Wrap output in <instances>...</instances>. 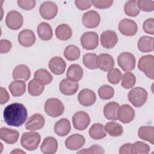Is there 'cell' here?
I'll return each instance as SVG.
<instances>
[{
  "mask_svg": "<svg viewBox=\"0 0 154 154\" xmlns=\"http://www.w3.org/2000/svg\"><path fill=\"white\" fill-rule=\"evenodd\" d=\"M3 117L5 122L8 126L19 127L26 120L28 112L22 103H13L5 108Z\"/></svg>",
  "mask_w": 154,
  "mask_h": 154,
  "instance_id": "obj_1",
  "label": "cell"
},
{
  "mask_svg": "<svg viewBox=\"0 0 154 154\" xmlns=\"http://www.w3.org/2000/svg\"><path fill=\"white\" fill-rule=\"evenodd\" d=\"M40 141L41 137L38 132H27L22 135L20 144L25 149L32 151L37 149Z\"/></svg>",
  "mask_w": 154,
  "mask_h": 154,
  "instance_id": "obj_2",
  "label": "cell"
},
{
  "mask_svg": "<svg viewBox=\"0 0 154 154\" xmlns=\"http://www.w3.org/2000/svg\"><path fill=\"white\" fill-rule=\"evenodd\" d=\"M147 92L142 87H135L128 93L129 101L137 108L142 106L147 99Z\"/></svg>",
  "mask_w": 154,
  "mask_h": 154,
  "instance_id": "obj_3",
  "label": "cell"
},
{
  "mask_svg": "<svg viewBox=\"0 0 154 154\" xmlns=\"http://www.w3.org/2000/svg\"><path fill=\"white\" fill-rule=\"evenodd\" d=\"M45 111L50 117H57L63 114L64 106L60 99L49 98L45 103Z\"/></svg>",
  "mask_w": 154,
  "mask_h": 154,
  "instance_id": "obj_4",
  "label": "cell"
},
{
  "mask_svg": "<svg viewBox=\"0 0 154 154\" xmlns=\"http://www.w3.org/2000/svg\"><path fill=\"white\" fill-rule=\"evenodd\" d=\"M138 69L145 73L147 77L154 79V57L152 55H146L141 57L138 63Z\"/></svg>",
  "mask_w": 154,
  "mask_h": 154,
  "instance_id": "obj_5",
  "label": "cell"
},
{
  "mask_svg": "<svg viewBox=\"0 0 154 154\" xmlns=\"http://www.w3.org/2000/svg\"><path fill=\"white\" fill-rule=\"evenodd\" d=\"M117 63L120 68L125 72H131L135 67V56L130 52H122L117 57Z\"/></svg>",
  "mask_w": 154,
  "mask_h": 154,
  "instance_id": "obj_6",
  "label": "cell"
},
{
  "mask_svg": "<svg viewBox=\"0 0 154 154\" xmlns=\"http://www.w3.org/2000/svg\"><path fill=\"white\" fill-rule=\"evenodd\" d=\"M81 44L82 48L87 50H93L96 48L99 44V36L93 31L84 32L81 37Z\"/></svg>",
  "mask_w": 154,
  "mask_h": 154,
  "instance_id": "obj_7",
  "label": "cell"
},
{
  "mask_svg": "<svg viewBox=\"0 0 154 154\" xmlns=\"http://www.w3.org/2000/svg\"><path fill=\"white\" fill-rule=\"evenodd\" d=\"M73 127L78 131L85 130L90 123V117L86 112L80 111L75 112L72 117Z\"/></svg>",
  "mask_w": 154,
  "mask_h": 154,
  "instance_id": "obj_8",
  "label": "cell"
},
{
  "mask_svg": "<svg viewBox=\"0 0 154 154\" xmlns=\"http://www.w3.org/2000/svg\"><path fill=\"white\" fill-rule=\"evenodd\" d=\"M23 22V17L19 12L12 10L7 13L5 23L8 28L12 30H17L22 26Z\"/></svg>",
  "mask_w": 154,
  "mask_h": 154,
  "instance_id": "obj_9",
  "label": "cell"
},
{
  "mask_svg": "<svg viewBox=\"0 0 154 154\" xmlns=\"http://www.w3.org/2000/svg\"><path fill=\"white\" fill-rule=\"evenodd\" d=\"M39 12L43 19L51 20L56 16L58 13V7L52 1H46L40 5Z\"/></svg>",
  "mask_w": 154,
  "mask_h": 154,
  "instance_id": "obj_10",
  "label": "cell"
},
{
  "mask_svg": "<svg viewBox=\"0 0 154 154\" xmlns=\"http://www.w3.org/2000/svg\"><path fill=\"white\" fill-rule=\"evenodd\" d=\"M119 30L126 36H133L136 34L138 26L135 21L129 19H123L119 23Z\"/></svg>",
  "mask_w": 154,
  "mask_h": 154,
  "instance_id": "obj_11",
  "label": "cell"
},
{
  "mask_svg": "<svg viewBox=\"0 0 154 154\" xmlns=\"http://www.w3.org/2000/svg\"><path fill=\"white\" fill-rule=\"evenodd\" d=\"M135 111L128 104H123L119 106L117 111V119L123 123L131 122L135 117Z\"/></svg>",
  "mask_w": 154,
  "mask_h": 154,
  "instance_id": "obj_12",
  "label": "cell"
},
{
  "mask_svg": "<svg viewBox=\"0 0 154 154\" xmlns=\"http://www.w3.org/2000/svg\"><path fill=\"white\" fill-rule=\"evenodd\" d=\"M82 21L85 27L87 28H94L99 25L100 17L97 11L90 10L83 14Z\"/></svg>",
  "mask_w": 154,
  "mask_h": 154,
  "instance_id": "obj_13",
  "label": "cell"
},
{
  "mask_svg": "<svg viewBox=\"0 0 154 154\" xmlns=\"http://www.w3.org/2000/svg\"><path fill=\"white\" fill-rule=\"evenodd\" d=\"M118 42V36L116 32L112 30L103 31L100 35L101 45L106 49L114 48Z\"/></svg>",
  "mask_w": 154,
  "mask_h": 154,
  "instance_id": "obj_14",
  "label": "cell"
},
{
  "mask_svg": "<svg viewBox=\"0 0 154 154\" xmlns=\"http://www.w3.org/2000/svg\"><path fill=\"white\" fill-rule=\"evenodd\" d=\"M78 99L81 105L90 106L95 103L96 96L93 90L88 88H84L79 93Z\"/></svg>",
  "mask_w": 154,
  "mask_h": 154,
  "instance_id": "obj_15",
  "label": "cell"
},
{
  "mask_svg": "<svg viewBox=\"0 0 154 154\" xmlns=\"http://www.w3.org/2000/svg\"><path fill=\"white\" fill-rule=\"evenodd\" d=\"M45 123L44 117L38 113L32 115L25 124V128L31 131L39 130L43 128Z\"/></svg>",
  "mask_w": 154,
  "mask_h": 154,
  "instance_id": "obj_16",
  "label": "cell"
},
{
  "mask_svg": "<svg viewBox=\"0 0 154 154\" xmlns=\"http://www.w3.org/2000/svg\"><path fill=\"white\" fill-rule=\"evenodd\" d=\"M96 64L100 70L107 72L114 66V60L112 57L108 54H99L96 58Z\"/></svg>",
  "mask_w": 154,
  "mask_h": 154,
  "instance_id": "obj_17",
  "label": "cell"
},
{
  "mask_svg": "<svg viewBox=\"0 0 154 154\" xmlns=\"http://www.w3.org/2000/svg\"><path fill=\"white\" fill-rule=\"evenodd\" d=\"M84 137L79 134H75L70 135L65 141L66 148L71 150H76L81 148L85 144Z\"/></svg>",
  "mask_w": 154,
  "mask_h": 154,
  "instance_id": "obj_18",
  "label": "cell"
},
{
  "mask_svg": "<svg viewBox=\"0 0 154 154\" xmlns=\"http://www.w3.org/2000/svg\"><path fill=\"white\" fill-rule=\"evenodd\" d=\"M19 137V133L17 130L2 127L0 129V138L5 143L10 144L16 143Z\"/></svg>",
  "mask_w": 154,
  "mask_h": 154,
  "instance_id": "obj_19",
  "label": "cell"
},
{
  "mask_svg": "<svg viewBox=\"0 0 154 154\" xmlns=\"http://www.w3.org/2000/svg\"><path fill=\"white\" fill-rule=\"evenodd\" d=\"M59 89L63 94L71 96L77 92L79 89V84L78 82L71 81L68 79H63L60 83Z\"/></svg>",
  "mask_w": 154,
  "mask_h": 154,
  "instance_id": "obj_20",
  "label": "cell"
},
{
  "mask_svg": "<svg viewBox=\"0 0 154 154\" xmlns=\"http://www.w3.org/2000/svg\"><path fill=\"white\" fill-rule=\"evenodd\" d=\"M66 67L65 61L60 57H54L49 62V68L55 75H60L63 74Z\"/></svg>",
  "mask_w": 154,
  "mask_h": 154,
  "instance_id": "obj_21",
  "label": "cell"
},
{
  "mask_svg": "<svg viewBox=\"0 0 154 154\" xmlns=\"http://www.w3.org/2000/svg\"><path fill=\"white\" fill-rule=\"evenodd\" d=\"M18 42L24 47H30L35 42V35L34 32L30 29H23L18 34Z\"/></svg>",
  "mask_w": 154,
  "mask_h": 154,
  "instance_id": "obj_22",
  "label": "cell"
},
{
  "mask_svg": "<svg viewBox=\"0 0 154 154\" xmlns=\"http://www.w3.org/2000/svg\"><path fill=\"white\" fill-rule=\"evenodd\" d=\"M40 149L45 154L55 153L58 149V141L53 137H47L43 140Z\"/></svg>",
  "mask_w": 154,
  "mask_h": 154,
  "instance_id": "obj_23",
  "label": "cell"
},
{
  "mask_svg": "<svg viewBox=\"0 0 154 154\" xmlns=\"http://www.w3.org/2000/svg\"><path fill=\"white\" fill-rule=\"evenodd\" d=\"M71 125L69 120L66 118L61 119L54 125V132L60 137L67 135L70 131Z\"/></svg>",
  "mask_w": 154,
  "mask_h": 154,
  "instance_id": "obj_24",
  "label": "cell"
},
{
  "mask_svg": "<svg viewBox=\"0 0 154 154\" xmlns=\"http://www.w3.org/2000/svg\"><path fill=\"white\" fill-rule=\"evenodd\" d=\"M66 76L67 79L70 81L77 82L79 81L83 76V69L77 64H71L67 70Z\"/></svg>",
  "mask_w": 154,
  "mask_h": 154,
  "instance_id": "obj_25",
  "label": "cell"
},
{
  "mask_svg": "<svg viewBox=\"0 0 154 154\" xmlns=\"http://www.w3.org/2000/svg\"><path fill=\"white\" fill-rule=\"evenodd\" d=\"M12 75L14 79H22L26 81L30 78L31 71L26 65L19 64L14 69Z\"/></svg>",
  "mask_w": 154,
  "mask_h": 154,
  "instance_id": "obj_26",
  "label": "cell"
},
{
  "mask_svg": "<svg viewBox=\"0 0 154 154\" xmlns=\"http://www.w3.org/2000/svg\"><path fill=\"white\" fill-rule=\"evenodd\" d=\"M119 106V104L116 102H110L106 103L103 107V114L105 118L109 120H117Z\"/></svg>",
  "mask_w": 154,
  "mask_h": 154,
  "instance_id": "obj_27",
  "label": "cell"
},
{
  "mask_svg": "<svg viewBox=\"0 0 154 154\" xmlns=\"http://www.w3.org/2000/svg\"><path fill=\"white\" fill-rule=\"evenodd\" d=\"M52 75L45 69L37 70L34 75V79L41 85H48L52 81Z\"/></svg>",
  "mask_w": 154,
  "mask_h": 154,
  "instance_id": "obj_28",
  "label": "cell"
},
{
  "mask_svg": "<svg viewBox=\"0 0 154 154\" xmlns=\"http://www.w3.org/2000/svg\"><path fill=\"white\" fill-rule=\"evenodd\" d=\"M37 32L40 38L44 41L51 40L53 35L52 29L46 22H41L37 26Z\"/></svg>",
  "mask_w": 154,
  "mask_h": 154,
  "instance_id": "obj_29",
  "label": "cell"
},
{
  "mask_svg": "<svg viewBox=\"0 0 154 154\" xmlns=\"http://www.w3.org/2000/svg\"><path fill=\"white\" fill-rule=\"evenodd\" d=\"M140 138L154 144V128L152 126H141L138 131Z\"/></svg>",
  "mask_w": 154,
  "mask_h": 154,
  "instance_id": "obj_30",
  "label": "cell"
},
{
  "mask_svg": "<svg viewBox=\"0 0 154 154\" xmlns=\"http://www.w3.org/2000/svg\"><path fill=\"white\" fill-rule=\"evenodd\" d=\"M11 94L14 97H19L23 95L26 90V84L23 81L14 80L8 86Z\"/></svg>",
  "mask_w": 154,
  "mask_h": 154,
  "instance_id": "obj_31",
  "label": "cell"
},
{
  "mask_svg": "<svg viewBox=\"0 0 154 154\" xmlns=\"http://www.w3.org/2000/svg\"><path fill=\"white\" fill-rule=\"evenodd\" d=\"M153 37L147 35L142 36L138 41V49L142 52H149L153 50Z\"/></svg>",
  "mask_w": 154,
  "mask_h": 154,
  "instance_id": "obj_32",
  "label": "cell"
},
{
  "mask_svg": "<svg viewBox=\"0 0 154 154\" xmlns=\"http://www.w3.org/2000/svg\"><path fill=\"white\" fill-rule=\"evenodd\" d=\"M89 135L93 140H100L106 136V132L101 123H94L89 129Z\"/></svg>",
  "mask_w": 154,
  "mask_h": 154,
  "instance_id": "obj_33",
  "label": "cell"
},
{
  "mask_svg": "<svg viewBox=\"0 0 154 154\" xmlns=\"http://www.w3.org/2000/svg\"><path fill=\"white\" fill-rule=\"evenodd\" d=\"M55 35L60 40H67L72 35V28L67 24H60L55 29Z\"/></svg>",
  "mask_w": 154,
  "mask_h": 154,
  "instance_id": "obj_34",
  "label": "cell"
},
{
  "mask_svg": "<svg viewBox=\"0 0 154 154\" xmlns=\"http://www.w3.org/2000/svg\"><path fill=\"white\" fill-rule=\"evenodd\" d=\"M104 128L106 132L112 137H119L123 133V129L122 125L115 122H108Z\"/></svg>",
  "mask_w": 154,
  "mask_h": 154,
  "instance_id": "obj_35",
  "label": "cell"
},
{
  "mask_svg": "<svg viewBox=\"0 0 154 154\" xmlns=\"http://www.w3.org/2000/svg\"><path fill=\"white\" fill-rule=\"evenodd\" d=\"M64 56L67 60L75 61L80 57V50L75 45H69L64 51Z\"/></svg>",
  "mask_w": 154,
  "mask_h": 154,
  "instance_id": "obj_36",
  "label": "cell"
},
{
  "mask_svg": "<svg viewBox=\"0 0 154 154\" xmlns=\"http://www.w3.org/2000/svg\"><path fill=\"white\" fill-rule=\"evenodd\" d=\"M45 90V85L37 82L34 79H31L28 84V92L32 96H38L42 94Z\"/></svg>",
  "mask_w": 154,
  "mask_h": 154,
  "instance_id": "obj_37",
  "label": "cell"
},
{
  "mask_svg": "<svg viewBox=\"0 0 154 154\" xmlns=\"http://www.w3.org/2000/svg\"><path fill=\"white\" fill-rule=\"evenodd\" d=\"M124 11L129 16L135 17L140 13V10L138 8L137 1L131 0L127 1L124 5Z\"/></svg>",
  "mask_w": 154,
  "mask_h": 154,
  "instance_id": "obj_38",
  "label": "cell"
},
{
  "mask_svg": "<svg viewBox=\"0 0 154 154\" xmlns=\"http://www.w3.org/2000/svg\"><path fill=\"white\" fill-rule=\"evenodd\" d=\"M150 150V146L143 141H136L134 144H132L131 153L147 154L149 153Z\"/></svg>",
  "mask_w": 154,
  "mask_h": 154,
  "instance_id": "obj_39",
  "label": "cell"
},
{
  "mask_svg": "<svg viewBox=\"0 0 154 154\" xmlns=\"http://www.w3.org/2000/svg\"><path fill=\"white\" fill-rule=\"evenodd\" d=\"M136 82L135 76L130 72H126L122 77V86L124 88L129 89L132 88Z\"/></svg>",
  "mask_w": 154,
  "mask_h": 154,
  "instance_id": "obj_40",
  "label": "cell"
},
{
  "mask_svg": "<svg viewBox=\"0 0 154 154\" xmlns=\"http://www.w3.org/2000/svg\"><path fill=\"white\" fill-rule=\"evenodd\" d=\"M97 55L94 53H87L83 56L82 62L84 66L89 69H97L96 64Z\"/></svg>",
  "mask_w": 154,
  "mask_h": 154,
  "instance_id": "obj_41",
  "label": "cell"
},
{
  "mask_svg": "<svg viewBox=\"0 0 154 154\" xmlns=\"http://www.w3.org/2000/svg\"><path fill=\"white\" fill-rule=\"evenodd\" d=\"M98 94L101 99L109 100L114 96V90L109 85H103L98 89Z\"/></svg>",
  "mask_w": 154,
  "mask_h": 154,
  "instance_id": "obj_42",
  "label": "cell"
},
{
  "mask_svg": "<svg viewBox=\"0 0 154 154\" xmlns=\"http://www.w3.org/2000/svg\"><path fill=\"white\" fill-rule=\"evenodd\" d=\"M122 74L120 70L117 68H112L108 71L107 78L109 82L112 84H119L122 79Z\"/></svg>",
  "mask_w": 154,
  "mask_h": 154,
  "instance_id": "obj_43",
  "label": "cell"
},
{
  "mask_svg": "<svg viewBox=\"0 0 154 154\" xmlns=\"http://www.w3.org/2000/svg\"><path fill=\"white\" fill-rule=\"evenodd\" d=\"M139 10L146 12H150L154 10V1L149 0H139L137 1Z\"/></svg>",
  "mask_w": 154,
  "mask_h": 154,
  "instance_id": "obj_44",
  "label": "cell"
},
{
  "mask_svg": "<svg viewBox=\"0 0 154 154\" xmlns=\"http://www.w3.org/2000/svg\"><path fill=\"white\" fill-rule=\"evenodd\" d=\"M105 153L103 148L98 144H94L88 149H83L77 152V153H87V154H103Z\"/></svg>",
  "mask_w": 154,
  "mask_h": 154,
  "instance_id": "obj_45",
  "label": "cell"
},
{
  "mask_svg": "<svg viewBox=\"0 0 154 154\" xmlns=\"http://www.w3.org/2000/svg\"><path fill=\"white\" fill-rule=\"evenodd\" d=\"M18 6L25 10H31L35 6L36 2L34 0H18Z\"/></svg>",
  "mask_w": 154,
  "mask_h": 154,
  "instance_id": "obj_46",
  "label": "cell"
},
{
  "mask_svg": "<svg viewBox=\"0 0 154 154\" xmlns=\"http://www.w3.org/2000/svg\"><path fill=\"white\" fill-rule=\"evenodd\" d=\"M91 2L94 7L100 9L109 8L114 2L112 0H93Z\"/></svg>",
  "mask_w": 154,
  "mask_h": 154,
  "instance_id": "obj_47",
  "label": "cell"
},
{
  "mask_svg": "<svg viewBox=\"0 0 154 154\" xmlns=\"http://www.w3.org/2000/svg\"><path fill=\"white\" fill-rule=\"evenodd\" d=\"M143 29L146 33L153 35L154 34V19L149 18L146 19L143 22Z\"/></svg>",
  "mask_w": 154,
  "mask_h": 154,
  "instance_id": "obj_48",
  "label": "cell"
},
{
  "mask_svg": "<svg viewBox=\"0 0 154 154\" xmlns=\"http://www.w3.org/2000/svg\"><path fill=\"white\" fill-rule=\"evenodd\" d=\"M76 7L80 10H85L90 8L91 6L92 2L90 0H76L75 1Z\"/></svg>",
  "mask_w": 154,
  "mask_h": 154,
  "instance_id": "obj_49",
  "label": "cell"
},
{
  "mask_svg": "<svg viewBox=\"0 0 154 154\" xmlns=\"http://www.w3.org/2000/svg\"><path fill=\"white\" fill-rule=\"evenodd\" d=\"M12 47L11 43L5 39H2L0 41V52L1 54H6L8 52Z\"/></svg>",
  "mask_w": 154,
  "mask_h": 154,
  "instance_id": "obj_50",
  "label": "cell"
},
{
  "mask_svg": "<svg viewBox=\"0 0 154 154\" xmlns=\"http://www.w3.org/2000/svg\"><path fill=\"white\" fill-rule=\"evenodd\" d=\"M0 90H1L0 103L1 105H3L8 101V100L10 99V96L5 88H3L2 87H1Z\"/></svg>",
  "mask_w": 154,
  "mask_h": 154,
  "instance_id": "obj_51",
  "label": "cell"
},
{
  "mask_svg": "<svg viewBox=\"0 0 154 154\" xmlns=\"http://www.w3.org/2000/svg\"><path fill=\"white\" fill-rule=\"evenodd\" d=\"M131 143H126L122 145L119 149L120 154H126V153H131Z\"/></svg>",
  "mask_w": 154,
  "mask_h": 154,
  "instance_id": "obj_52",
  "label": "cell"
},
{
  "mask_svg": "<svg viewBox=\"0 0 154 154\" xmlns=\"http://www.w3.org/2000/svg\"><path fill=\"white\" fill-rule=\"evenodd\" d=\"M11 153H25L24 151H22L19 149H16L15 150L11 152Z\"/></svg>",
  "mask_w": 154,
  "mask_h": 154,
  "instance_id": "obj_53",
  "label": "cell"
}]
</instances>
